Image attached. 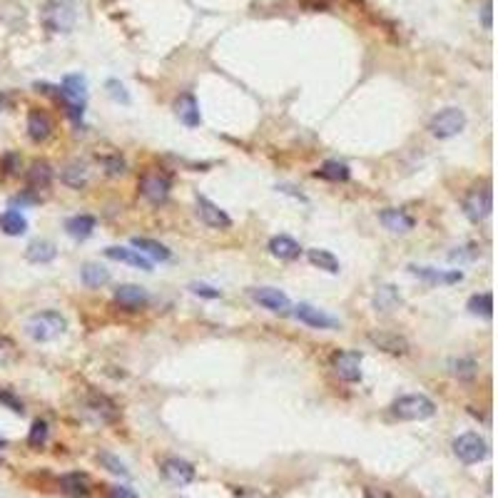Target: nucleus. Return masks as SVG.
<instances>
[{"mask_svg": "<svg viewBox=\"0 0 498 498\" xmlns=\"http://www.w3.org/2000/svg\"><path fill=\"white\" fill-rule=\"evenodd\" d=\"M53 135V120L45 110L33 107L28 113V137L33 143H45Z\"/></svg>", "mask_w": 498, "mask_h": 498, "instance_id": "a211bd4d", "label": "nucleus"}, {"mask_svg": "<svg viewBox=\"0 0 498 498\" xmlns=\"http://www.w3.org/2000/svg\"><path fill=\"white\" fill-rule=\"evenodd\" d=\"M0 403H6L8 409L10 411H15V414H23V401H20L15 394H10V392H6V389H0Z\"/></svg>", "mask_w": 498, "mask_h": 498, "instance_id": "ea45409f", "label": "nucleus"}, {"mask_svg": "<svg viewBox=\"0 0 498 498\" xmlns=\"http://www.w3.org/2000/svg\"><path fill=\"white\" fill-rule=\"evenodd\" d=\"M105 88H107V93H110V97H113L115 102H122V105L130 102V95H127V90H124V85L120 83V80H107Z\"/></svg>", "mask_w": 498, "mask_h": 498, "instance_id": "58836bf2", "label": "nucleus"}, {"mask_svg": "<svg viewBox=\"0 0 498 498\" xmlns=\"http://www.w3.org/2000/svg\"><path fill=\"white\" fill-rule=\"evenodd\" d=\"M0 230L6 232L8 237H20L28 232V220L15 209H8V212L0 214Z\"/></svg>", "mask_w": 498, "mask_h": 498, "instance_id": "7c9ffc66", "label": "nucleus"}, {"mask_svg": "<svg viewBox=\"0 0 498 498\" xmlns=\"http://www.w3.org/2000/svg\"><path fill=\"white\" fill-rule=\"evenodd\" d=\"M105 257L107 259H115V262H122V264H130L135 269H143V272H152V262L147 257H143L137 249L130 247H107L105 249Z\"/></svg>", "mask_w": 498, "mask_h": 498, "instance_id": "6ab92c4d", "label": "nucleus"}, {"mask_svg": "<svg viewBox=\"0 0 498 498\" xmlns=\"http://www.w3.org/2000/svg\"><path fill=\"white\" fill-rule=\"evenodd\" d=\"M45 441H48V424L42 421V419H38V421H33V426H30L28 444L33 446V449H40Z\"/></svg>", "mask_w": 498, "mask_h": 498, "instance_id": "4c0bfd02", "label": "nucleus"}, {"mask_svg": "<svg viewBox=\"0 0 498 498\" xmlns=\"http://www.w3.org/2000/svg\"><path fill=\"white\" fill-rule=\"evenodd\" d=\"M449 369L458 381H471V379H476V374H479V364H476V359H471V356L451 359Z\"/></svg>", "mask_w": 498, "mask_h": 498, "instance_id": "473e14b6", "label": "nucleus"}, {"mask_svg": "<svg viewBox=\"0 0 498 498\" xmlns=\"http://www.w3.org/2000/svg\"><path fill=\"white\" fill-rule=\"evenodd\" d=\"M307 259L314 264V267L324 269L329 274H337L339 272V259L329 252V249H309L307 252Z\"/></svg>", "mask_w": 498, "mask_h": 498, "instance_id": "72a5a7b5", "label": "nucleus"}, {"mask_svg": "<svg viewBox=\"0 0 498 498\" xmlns=\"http://www.w3.org/2000/svg\"><path fill=\"white\" fill-rule=\"evenodd\" d=\"M0 167H3V172H6V175H18V170H20V157H18V154L8 152L6 157H3V162H0Z\"/></svg>", "mask_w": 498, "mask_h": 498, "instance_id": "79ce46f5", "label": "nucleus"}, {"mask_svg": "<svg viewBox=\"0 0 498 498\" xmlns=\"http://www.w3.org/2000/svg\"><path fill=\"white\" fill-rule=\"evenodd\" d=\"M97 461H100L102 466H105V469L110 471V474L122 476V479H127V476H130V471H127V466H124V463L120 461L118 456H113V453H105V451H102L100 456H97Z\"/></svg>", "mask_w": 498, "mask_h": 498, "instance_id": "e433bc0d", "label": "nucleus"}, {"mask_svg": "<svg viewBox=\"0 0 498 498\" xmlns=\"http://www.w3.org/2000/svg\"><path fill=\"white\" fill-rule=\"evenodd\" d=\"M197 214H200V220L204 222L207 227L212 230H230L232 227V217L220 209V204H214L212 200L207 197H197Z\"/></svg>", "mask_w": 498, "mask_h": 498, "instance_id": "2eb2a0df", "label": "nucleus"}, {"mask_svg": "<svg viewBox=\"0 0 498 498\" xmlns=\"http://www.w3.org/2000/svg\"><path fill=\"white\" fill-rule=\"evenodd\" d=\"M25 177H28V187L33 192L45 190V187H50V182H53V177H55L53 165L45 162V160H35L33 165H30V170H28Z\"/></svg>", "mask_w": 498, "mask_h": 498, "instance_id": "4be33fe9", "label": "nucleus"}, {"mask_svg": "<svg viewBox=\"0 0 498 498\" xmlns=\"http://www.w3.org/2000/svg\"><path fill=\"white\" fill-rule=\"evenodd\" d=\"M55 97L65 102H75V105H85V100H88V80L80 72L65 75L60 88L55 90Z\"/></svg>", "mask_w": 498, "mask_h": 498, "instance_id": "f8f14e48", "label": "nucleus"}, {"mask_svg": "<svg viewBox=\"0 0 498 498\" xmlns=\"http://www.w3.org/2000/svg\"><path fill=\"white\" fill-rule=\"evenodd\" d=\"M369 342H371L376 349L386 351V354L392 356H403L409 354V339L401 337V334L396 332H384V329H379V332H369Z\"/></svg>", "mask_w": 498, "mask_h": 498, "instance_id": "4468645a", "label": "nucleus"}, {"mask_svg": "<svg viewBox=\"0 0 498 498\" xmlns=\"http://www.w3.org/2000/svg\"><path fill=\"white\" fill-rule=\"evenodd\" d=\"M13 359H15V346H13V342L0 339V367H3V364H10Z\"/></svg>", "mask_w": 498, "mask_h": 498, "instance_id": "37998d69", "label": "nucleus"}, {"mask_svg": "<svg viewBox=\"0 0 498 498\" xmlns=\"http://www.w3.org/2000/svg\"><path fill=\"white\" fill-rule=\"evenodd\" d=\"M469 312L471 314H481V316H491L493 314V294L491 291H483V294H474L469 299Z\"/></svg>", "mask_w": 498, "mask_h": 498, "instance_id": "f704fd0d", "label": "nucleus"}, {"mask_svg": "<svg viewBox=\"0 0 498 498\" xmlns=\"http://www.w3.org/2000/svg\"><path fill=\"white\" fill-rule=\"evenodd\" d=\"M190 289H192V294L204 297V299H220L222 297V291L214 289V287H209V284H190Z\"/></svg>", "mask_w": 498, "mask_h": 498, "instance_id": "a19ab883", "label": "nucleus"}, {"mask_svg": "<svg viewBox=\"0 0 498 498\" xmlns=\"http://www.w3.org/2000/svg\"><path fill=\"white\" fill-rule=\"evenodd\" d=\"M466 127V115L458 107H446L441 113H436L428 122V130L433 137L439 140H449V137H456L458 132Z\"/></svg>", "mask_w": 498, "mask_h": 498, "instance_id": "39448f33", "label": "nucleus"}, {"mask_svg": "<svg viewBox=\"0 0 498 498\" xmlns=\"http://www.w3.org/2000/svg\"><path fill=\"white\" fill-rule=\"evenodd\" d=\"M332 369L346 384L362 381V354L359 351H337L332 356Z\"/></svg>", "mask_w": 498, "mask_h": 498, "instance_id": "1a4fd4ad", "label": "nucleus"}, {"mask_svg": "<svg viewBox=\"0 0 498 498\" xmlns=\"http://www.w3.org/2000/svg\"><path fill=\"white\" fill-rule=\"evenodd\" d=\"M85 411H88V416H93V419L100 424H115L120 416L113 399L100 392H90L88 396H85Z\"/></svg>", "mask_w": 498, "mask_h": 498, "instance_id": "9d476101", "label": "nucleus"}, {"mask_svg": "<svg viewBox=\"0 0 498 498\" xmlns=\"http://www.w3.org/2000/svg\"><path fill=\"white\" fill-rule=\"evenodd\" d=\"M399 304H401V294H399V289L394 284H381L379 289H376V294H374V307H376V312H381V314L394 312Z\"/></svg>", "mask_w": 498, "mask_h": 498, "instance_id": "cd10ccee", "label": "nucleus"}, {"mask_svg": "<svg viewBox=\"0 0 498 498\" xmlns=\"http://www.w3.org/2000/svg\"><path fill=\"white\" fill-rule=\"evenodd\" d=\"M97 160H100V165L105 167V175H110V177H120V175H124V170H127V162H124L118 152L102 154V157H97Z\"/></svg>", "mask_w": 498, "mask_h": 498, "instance_id": "c9c22d12", "label": "nucleus"}, {"mask_svg": "<svg viewBox=\"0 0 498 498\" xmlns=\"http://www.w3.org/2000/svg\"><path fill=\"white\" fill-rule=\"evenodd\" d=\"M379 222L389 232H394V234H409V232L416 227L414 217H411L406 209H396V207L381 209V212H379Z\"/></svg>", "mask_w": 498, "mask_h": 498, "instance_id": "f3484780", "label": "nucleus"}, {"mask_svg": "<svg viewBox=\"0 0 498 498\" xmlns=\"http://www.w3.org/2000/svg\"><path fill=\"white\" fill-rule=\"evenodd\" d=\"M453 453H456L458 461L463 463H479L488 456V444L479 433H461V436L453 441Z\"/></svg>", "mask_w": 498, "mask_h": 498, "instance_id": "6e6552de", "label": "nucleus"}, {"mask_svg": "<svg viewBox=\"0 0 498 498\" xmlns=\"http://www.w3.org/2000/svg\"><path fill=\"white\" fill-rule=\"evenodd\" d=\"M175 113H177L179 122L187 124V127H200L202 118H200V102L192 93H184V95L177 97L175 102Z\"/></svg>", "mask_w": 498, "mask_h": 498, "instance_id": "aec40b11", "label": "nucleus"}, {"mask_svg": "<svg viewBox=\"0 0 498 498\" xmlns=\"http://www.w3.org/2000/svg\"><path fill=\"white\" fill-rule=\"evenodd\" d=\"M80 279L90 289H100V287H105L110 282V269L97 264V262H85L83 269H80Z\"/></svg>", "mask_w": 498, "mask_h": 498, "instance_id": "a878e982", "label": "nucleus"}, {"mask_svg": "<svg viewBox=\"0 0 498 498\" xmlns=\"http://www.w3.org/2000/svg\"><path fill=\"white\" fill-rule=\"evenodd\" d=\"M364 496H367V498H392V496H389V493H384V491L376 493V491H374V488H367V491H364Z\"/></svg>", "mask_w": 498, "mask_h": 498, "instance_id": "a18cd8bd", "label": "nucleus"}, {"mask_svg": "<svg viewBox=\"0 0 498 498\" xmlns=\"http://www.w3.org/2000/svg\"><path fill=\"white\" fill-rule=\"evenodd\" d=\"M60 491L70 498H88L90 496V479L80 471L60 476Z\"/></svg>", "mask_w": 498, "mask_h": 498, "instance_id": "412c9836", "label": "nucleus"}, {"mask_svg": "<svg viewBox=\"0 0 498 498\" xmlns=\"http://www.w3.org/2000/svg\"><path fill=\"white\" fill-rule=\"evenodd\" d=\"M291 314L312 329H339V319H334L332 314H326L309 302H299L297 307H291Z\"/></svg>", "mask_w": 498, "mask_h": 498, "instance_id": "9b49d317", "label": "nucleus"}, {"mask_svg": "<svg viewBox=\"0 0 498 498\" xmlns=\"http://www.w3.org/2000/svg\"><path fill=\"white\" fill-rule=\"evenodd\" d=\"M140 195L145 197L147 202H152V204H162V202L170 197V177H167L165 172H160V170H147V172L140 177Z\"/></svg>", "mask_w": 498, "mask_h": 498, "instance_id": "0eeeda50", "label": "nucleus"}, {"mask_svg": "<svg viewBox=\"0 0 498 498\" xmlns=\"http://www.w3.org/2000/svg\"><path fill=\"white\" fill-rule=\"evenodd\" d=\"M409 269L411 274L426 279L431 284H439V282H444V284H456V282L463 279V274L458 272V269H453V272H439V269H431V267H409Z\"/></svg>", "mask_w": 498, "mask_h": 498, "instance_id": "c756f323", "label": "nucleus"}, {"mask_svg": "<svg viewBox=\"0 0 498 498\" xmlns=\"http://www.w3.org/2000/svg\"><path fill=\"white\" fill-rule=\"evenodd\" d=\"M40 20L50 33H70L75 28V10L65 0H48L40 8Z\"/></svg>", "mask_w": 498, "mask_h": 498, "instance_id": "7ed1b4c3", "label": "nucleus"}, {"mask_svg": "<svg viewBox=\"0 0 498 498\" xmlns=\"http://www.w3.org/2000/svg\"><path fill=\"white\" fill-rule=\"evenodd\" d=\"M0 449H6V439H0Z\"/></svg>", "mask_w": 498, "mask_h": 498, "instance_id": "de8ad7c7", "label": "nucleus"}, {"mask_svg": "<svg viewBox=\"0 0 498 498\" xmlns=\"http://www.w3.org/2000/svg\"><path fill=\"white\" fill-rule=\"evenodd\" d=\"M65 329H67L65 316L60 314V312H53V309L38 312V314H33L25 321V334H28L33 342H38V344L53 342V339H58Z\"/></svg>", "mask_w": 498, "mask_h": 498, "instance_id": "f257e3e1", "label": "nucleus"}, {"mask_svg": "<svg viewBox=\"0 0 498 498\" xmlns=\"http://www.w3.org/2000/svg\"><path fill=\"white\" fill-rule=\"evenodd\" d=\"M314 175L321 179H329V182H346V179L351 177V170H349V165H344V162L326 160Z\"/></svg>", "mask_w": 498, "mask_h": 498, "instance_id": "2f4dec72", "label": "nucleus"}, {"mask_svg": "<svg viewBox=\"0 0 498 498\" xmlns=\"http://www.w3.org/2000/svg\"><path fill=\"white\" fill-rule=\"evenodd\" d=\"M160 471L170 483H175V486H187V483L195 481V469H192V463L182 461V458H165Z\"/></svg>", "mask_w": 498, "mask_h": 498, "instance_id": "dca6fc26", "label": "nucleus"}, {"mask_svg": "<svg viewBox=\"0 0 498 498\" xmlns=\"http://www.w3.org/2000/svg\"><path fill=\"white\" fill-rule=\"evenodd\" d=\"M392 414L401 421H424L436 414V403L424 394H409V396H399L392 403Z\"/></svg>", "mask_w": 498, "mask_h": 498, "instance_id": "f03ea898", "label": "nucleus"}, {"mask_svg": "<svg viewBox=\"0 0 498 498\" xmlns=\"http://www.w3.org/2000/svg\"><path fill=\"white\" fill-rule=\"evenodd\" d=\"M493 209V192H491V184H476L466 192L463 197V214L469 217L471 222H483L491 214Z\"/></svg>", "mask_w": 498, "mask_h": 498, "instance_id": "20e7f679", "label": "nucleus"}, {"mask_svg": "<svg viewBox=\"0 0 498 498\" xmlns=\"http://www.w3.org/2000/svg\"><path fill=\"white\" fill-rule=\"evenodd\" d=\"M249 297H252V302L259 304V307L269 309L272 314H279V316L291 314V302L282 289H274V287H252V289H249Z\"/></svg>", "mask_w": 498, "mask_h": 498, "instance_id": "423d86ee", "label": "nucleus"}, {"mask_svg": "<svg viewBox=\"0 0 498 498\" xmlns=\"http://www.w3.org/2000/svg\"><path fill=\"white\" fill-rule=\"evenodd\" d=\"M65 232L72 239L83 242V239H88L90 234L95 232V217H90V214H75V217H70V220L65 222Z\"/></svg>", "mask_w": 498, "mask_h": 498, "instance_id": "c85d7f7f", "label": "nucleus"}, {"mask_svg": "<svg viewBox=\"0 0 498 498\" xmlns=\"http://www.w3.org/2000/svg\"><path fill=\"white\" fill-rule=\"evenodd\" d=\"M107 496L110 498H137L135 493H132V488H127V486H110Z\"/></svg>", "mask_w": 498, "mask_h": 498, "instance_id": "c03bdc74", "label": "nucleus"}, {"mask_svg": "<svg viewBox=\"0 0 498 498\" xmlns=\"http://www.w3.org/2000/svg\"><path fill=\"white\" fill-rule=\"evenodd\" d=\"M269 252H272L277 259L291 262V259H299L302 247H299V242H294L291 237H287V234H277V237L269 239Z\"/></svg>", "mask_w": 498, "mask_h": 498, "instance_id": "b1692460", "label": "nucleus"}, {"mask_svg": "<svg viewBox=\"0 0 498 498\" xmlns=\"http://www.w3.org/2000/svg\"><path fill=\"white\" fill-rule=\"evenodd\" d=\"M132 249H137L143 257H150V259H154V262H167L170 257H172V252H170L165 244L157 242V239H150V237H135L132 239Z\"/></svg>", "mask_w": 498, "mask_h": 498, "instance_id": "393cba45", "label": "nucleus"}, {"mask_svg": "<svg viewBox=\"0 0 498 498\" xmlns=\"http://www.w3.org/2000/svg\"><path fill=\"white\" fill-rule=\"evenodd\" d=\"M60 179H63L67 187H72V190H83L85 184H88V179H90V170H88V165H85V162L72 160V162H67V165L63 167Z\"/></svg>", "mask_w": 498, "mask_h": 498, "instance_id": "5701e85b", "label": "nucleus"}, {"mask_svg": "<svg viewBox=\"0 0 498 498\" xmlns=\"http://www.w3.org/2000/svg\"><path fill=\"white\" fill-rule=\"evenodd\" d=\"M483 25H486V28H491V3H486V6H483Z\"/></svg>", "mask_w": 498, "mask_h": 498, "instance_id": "49530a36", "label": "nucleus"}, {"mask_svg": "<svg viewBox=\"0 0 498 498\" xmlns=\"http://www.w3.org/2000/svg\"><path fill=\"white\" fill-rule=\"evenodd\" d=\"M58 257V249H55L53 242L48 239H35V242H30L28 249H25V259L33 262V264H48Z\"/></svg>", "mask_w": 498, "mask_h": 498, "instance_id": "bb28decb", "label": "nucleus"}, {"mask_svg": "<svg viewBox=\"0 0 498 498\" xmlns=\"http://www.w3.org/2000/svg\"><path fill=\"white\" fill-rule=\"evenodd\" d=\"M115 302L124 309V312H143L150 304V294L145 287L140 284H120L115 289Z\"/></svg>", "mask_w": 498, "mask_h": 498, "instance_id": "ddd939ff", "label": "nucleus"}]
</instances>
